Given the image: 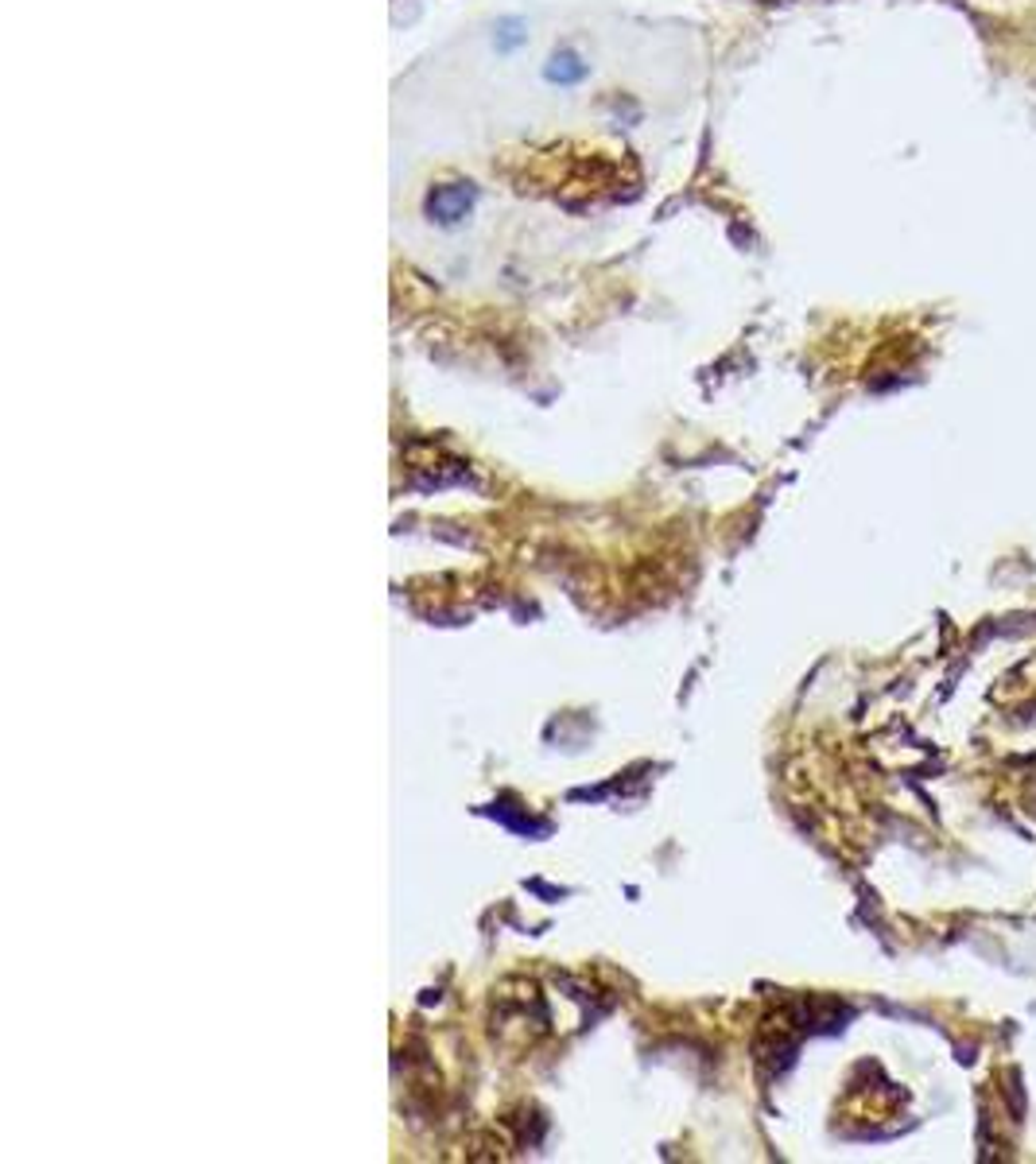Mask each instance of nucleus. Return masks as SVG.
<instances>
[{"label":"nucleus","instance_id":"7ed1b4c3","mask_svg":"<svg viewBox=\"0 0 1036 1164\" xmlns=\"http://www.w3.org/2000/svg\"><path fill=\"white\" fill-rule=\"evenodd\" d=\"M769 4H777V0H769Z\"/></svg>","mask_w":1036,"mask_h":1164},{"label":"nucleus","instance_id":"f03ea898","mask_svg":"<svg viewBox=\"0 0 1036 1164\" xmlns=\"http://www.w3.org/2000/svg\"><path fill=\"white\" fill-rule=\"evenodd\" d=\"M547 78L552 82H578L583 78V63H578L571 51H559L552 63H547Z\"/></svg>","mask_w":1036,"mask_h":1164},{"label":"nucleus","instance_id":"f257e3e1","mask_svg":"<svg viewBox=\"0 0 1036 1164\" xmlns=\"http://www.w3.org/2000/svg\"><path fill=\"white\" fill-rule=\"evenodd\" d=\"M471 203H474L471 187L447 182V187H435V191L428 194V214L439 218V222H459V218H466Z\"/></svg>","mask_w":1036,"mask_h":1164}]
</instances>
